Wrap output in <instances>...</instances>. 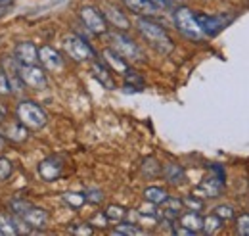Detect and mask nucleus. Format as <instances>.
I'll list each match as a JSON object with an SVG mask.
<instances>
[{
	"label": "nucleus",
	"mask_w": 249,
	"mask_h": 236,
	"mask_svg": "<svg viewBox=\"0 0 249 236\" xmlns=\"http://www.w3.org/2000/svg\"><path fill=\"white\" fill-rule=\"evenodd\" d=\"M111 39V50H115L123 59H128V61H138L142 59V52L140 48L134 44L132 39H128L123 33H111L109 35Z\"/></svg>",
	"instance_id": "nucleus-4"
},
{
	"label": "nucleus",
	"mask_w": 249,
	"mask_h": 236,
	"mask_svg": "<svg viewBox=\"0 0 249 236\" xmlns=\"http://www.w3.org/2000/svg\"><path fill=\"white\" fill-rule=\"evenodd\" d=\"M175 23H177L178 31L182 35H186L188 39H192V40H201L205 37V33L201 31L197 20H196V16L192 14V10L186 8V6H182V8H178L175 12Z\"/></svg>",
	"instance_id": "nucleus-2"
},
{
	"label": "nucleus",
	"mask_w": 249,
	"mask_h": 236,
	"mask_svg": "<svg viewBox=\"0 0 249 236\" xmlns=\"http://www.w3.org/2000/svg\"><path fill=\"white\" fill-rule=\"evenodd\" d=\"M19 73H21L23 85H27L31 89H46V85H48V79H46L44 71L36 63L19 65Z\"/></svg>",
	"instance_id": "nucleus-6"
},
{
	"label": "nucleus",
	"mask_w": 249,
	"mask_h": 236,
	"mask_svg": "<svg viewBox=\"0 0 249 236\" xmlns=\"http://www.w3.org/2000/svg\"><path fill=\"white\" fill-rule=\"evenodd\" d=\"M73 233H77V235H90L92 229L90 227H79V229H73Z\"/></svg>",
	"instance_id": "nucleus-36"
},
{
	"label": "nucleus",
	"mask_w": 249,
	"mask_h": 236,
	"mask_svg": "<svg viewBox=\"0 0 249 236\" xmlns=\"http://www.w3.org/2000/svg\"><path fill=\"white\" fill-rule=\"evenodd\" d=\"M4 142H6V140H4V137H2V135H0V150H2V148H4Z\"/></svg>",
	"instance_id": "nucleus-37"
},
{
	"label": "nucleus",
	"mask_w": 249,
	"mask_h": 236,
	"mask_svg": "<svg viewBox=\"0 0 249 236\" xmlns=\"http://www.w3.org/2000/svg\"><path fill=\"white\" fill-rule=\"evenodd\" d=\"M38 175L44 180H56L62 175V159L58 157H48L38 165Z\"/></svg>",
	"instance_id": "nucleus-12"
},
{
	"label": "nucleus",
	"mask_w": 249,
	"mask_h": 236,
	"mask_svg": "<svg viewBox=\"0 0 249 236\" xmlns=\"http://www.w3.org/2000/svg\"><path fill=\"white\" fill-rule=\"evenodd\" d=\"M144 231H140L138 227H134V225H126V223H123V225H119L115 231H113V235H142Z\"/></svg>",
	"instance_id": "nucleus-28"
},
{
	"label": "nucleus",
	"mask_w": 249,
	"mask_h": 236,
	"mask_svg": "<svg viewBox=\"0 0 249 236\" xmlns=\"http://www.w3.org/2000/svg\"><path fill=\"white\" fill-rule=\"evenodd\" d=\"M14 2H16V0H0V18L8 12V8H10Z\"/></svg>",
	"instance_id": "nucleus-35"
},
{
	"label": "nucleus",
	"mask_w": 249,
	"mask_h": 236,
	"mask_svg": "<svg viewBox=\"0 0 249 236\" xmlns=\"http://www.w3.org/2000/svg\"><path fill=\"white\" fill-rule=\"evenodd\" d=\"M180 225L190 229L192 233H197V231H203V219L197 215V211H190L180 215Z\"/></svg>",
	"instance_id": "nucleus-19"
},
{
	"label": "nucleus",
	"mask_w": 249,
	"mask_h": 236,
	"mask_svg": "<svg viewBox=\"0 0 249 236\" xmlns=\"http://www.w3.org/2000/svg\"><path fill=\"white\" fill-rule=\"evenodd\" d=\"M220 227H222V219L217 217V215H209L207 219H203V231H205L207 235L217 233Z\"/></svg>",
	"instance_id": "nucleus-25"
},
{
	"label": "nucleus",
	"mask_w": 249,
	"mask_h": 236,
	"mask_svg": "<svg viewBox=\"0 0 249 236\" xmlns=\"http://www.w3.org/2000/svg\"><path fill=\"white\" fill-rule=\"evenodd\" d=\"M63 200L71 207H75V209H79V207L87 202L85 194H79V192H67V194H63Z\"/></svg>",
	"instance_id": "nucleus-26"
},
{
	"label": "nucleus",
	"mask_w": 249,
	"mask_h": 236,
	"mask_svg": "<svg viewBox=\"0 0 249 236\" xmlns=\"http://www.w3.org/2000/svg\"><path fill=\"white\" fill-rule=\"evenodd\" d=\"M65 52L75 61H87L94 56V50L79 37H67L65 39Z\"/></svg>",
	"instance_id": "nucleus-7"
},
{
	"label": "nucleus",
	"mask_w": 249,
	"mask_h": 236,
	"mask_svg": "<svg viewBox=\"0 0 249 236\" xmlns=\"http://www.w3.org/2000/svg\"><path fill=\"white\" fill-rule=\"evenodd\" d=\"M12 161L8 157H0V180H6V178L12 175Z\"/></svg>",
	"instance_id": "nucleus-29"
},
{
	"label": "nucleus",
	"mask_w": 249,
	"mask_h": 236,
	"mask_svg": "<svg viewBox=\"0 0 249 236\" xmlns=\"http://www.w3.org/2000/svg\"><path fill=\"white\" fill-rule=\"evenodd\" d=\"M144 196H146V200L152 202V204H163V202L169 198L167 192H165L163 188H159V186H150V188H146Z\"/></svg>",
	"instance_id": "nucleus-23"
},
{
	"label": "nucleus",
	"mask_w": 249,
	"mask_h": 236,
	"mask_svg": "<svg viewBox=\"0 0 249 236\" xmlns=\"http://www.w3.org/2000/svg\"><path fill=\"white\" fill-rule=\"evenodd\" d=\"M27 137H29V133L23 123H10L4 129V138L14 140V142H23V140H27Z\"/></svg>",
	"instance_id": "nucleus-16"
},
{
	"label": "nucleus",
	"mask_w": 249,
	"mask_h": 236,
	"mask_svg": "<svg viewBox=\"0 0 249 236\" xmlns=\"http://www.w3.org/2000/svg\"><path fill=\"white\" fill-rule=\"evenodd\" d=\"M14 58L19 61V65H29V63H36L38 59V48L33 42H19L16 46Z\"/></svg>",
	"instance_id": "nucleus-11"
},
{
	"label": "nucleus",
	"mask_w": 249,
	"mask_h": 236,
	"mask_svg": "<svg viewBox=\"0 0 249 236\" xmlns=\"http://www.w3.org/2000/svg\"><path fill=\"white\" fill-rule=\"evenodd\" d=\"M92 73L94 77L100 81V85H104L106 89H115V83H113V79H111V73H109V69L106 67V65H102V63H94L92 65Z\"/></svg>",
	"instance_id": "nucleus-18"
},
{
	"label": "nucleus",
	"mask_w": 249,
	"mask_h": 236,
	"mask_svg": "<svg viewBox=\"0 0 249 236\" xmlns=\"http://www.w3.org/2000/svg\"><path fill=\"white\" fill-rule=\"evenodd\" d=\"M18 118L29 129H42L46 125L44 110L35 102H21L18 106Z\"/></svg>",
	"instance_id": "nucleus-3"
},
{
	"label": "nucleus",
	"mask_w": 249,
	"mask_h": 236,
	"mask_svg": "<svg viewBox=\"0 0 249 236\" xmlns=\"http://www.w3.org/2000/svg\"><path fill=\"white\" fill-rule=\"evenodd\" d=\"M104 215H106L109 221H123L124 215H126V209H123V207H119V206H109L106 209Z\"/></svg>",
	"instance_id": "nucleus-27"
},
{
	"label": "nucleus",
	"mask_w": 249,
	"mask_h": 236,
	"mask_svg": "<svg viewBox=\"0 0 249 236\" xmlns=\"http://www.w3.org/2000/svg\"><path fill=\"white\" fill-rule=\"evenodd\" d=\"M104 58H106V61H107L115 71H119V73H123V75L130 71V69H128V65H126V61H124V59L121 58L115 50H109V48H107V50H104Z\"/></svg>",
	"instance_id": "nucleus-20"
},
{
	"label": "nucleus",
	"mask_w": 249,
	"mask_h": 236,
	"mask_svg": "<svg viewBox=\"0 0 249 236\" xmlns=\"http://www.w3.org/2000/svg\"><path fill=\"white\" fill-rule=\"evenodd\" d=\"M19 219H21L27 227H31V229H42V227L46 225V221H48V213H46L42 207H36L31 204L23 215H19Z\"/></svg>",
	"instance_id": "nucleus-8"
},
{
	"label": "nucleus",
	"mask_w": 249,
	"mask_h": 236,
	"mask_svg": "<svg viewBox=\"0 0 249 236\" xmlns=\"http://www.w3.org/2000/svg\"><path fill=\"white\" fill-rule=\"evenodd\" d=\"M238 233L244 236H249V213L242 215V217L238 219Z\"/></svg>",
	"instance_id": "nucleus-31"
},
{
	"label": "nucleus",
	"mask_w": 249,
	"mask_h": 236,
	"mask_svg": "<svg viewBox=\"0 0 249 236\" xmlns=\"http://www.w3.org/2000/svg\"><path fill=\"white\" fill-rule=\"evenodd\" d=\"M167 2H169V4H171V2H173V0H167Z\"/></svg>",
	"instance_id": "nucleus-39"
},
{
	"label": "nucleus",
	"mask_w": 249,
	"mask_h": 236,
	"mask_svg": "<svg viewBox=\"0 0 249 236\" xmlns=\"http://www.w3.org/2000/svg\"><path fill=\"white\" fill-rule=\"evenodd\" d=\"M38 59L42 61V65H44L48 71H62L63 69L62 56H60L52 46H42V48H38Z\"/></svg>",
	"instance_id": "nucleus-9"
},
{
	"label": "nucleus",
	"mask_w": 249,
	"mask_h": 236,
	"mask_svg": "<svg viewBox=\"0 0 249 236\" xmlns=\"http://www.w3.org/2000/svg\"><path fill=\"white\" fill-rule=\"evenodd\" d=\"M215 215L224 221V219H232V217H234V211H232L230 206H218L217 209H215Z\"/></svg>",
	"instance_id": "nucleus-32"
},
{
	"label": "nucleus",
	"mask_w": 249,
	"mask_h": 236,
	"mask_svg": "<svg viewBox=\"0 0 249 236\" xmlns=\"http://www.w3.org/2000/svg\"><path fill=\"white\" fill-rule=\"evenodd\" d=\"M0 121H2V112H0Z\"/></svg>",
	"instance_id": "nucleus-38"
},
{
	"label": "nucleus",
	"mask_w": 249,
	"mask_h": 236,
	"mask_svg": "<svg viewBox=\"0 0 249 236\" xmlns=\"http://www.w3.org/2000/svg\"><path fill=\"white\" fill-rule=\"evenodd\" d=\"M2 65H4V73H6L8 81H10V85L16 87V89H21L23 87V79H21V73H19V61L16 58H4Z\"/></svg>",
	"instance_id": "nucleus-13"
},
{
	"label": "nucleus",
	"mask_w": 249,
	"mask_h": 236,
	"mask_svg": "<svg viewBox=\"0 0 249 236\" xmlns=\"http://www.w3.org/2000/svg\"><path fill=\"white\" fill-rule=\"evenodd\" d=\"M104 16H106V21H109V23L115 25L117 29L126 31L130 27L126 16H124L119 8H115V6H111V4H106V6H104Z\"/></svg>",
	"instance_id": "nucleus-14"
},
{
	"label": "nucleus",
	"mask_w": 249,
	"mask_h": 236,
	"mask_svg": "<svg viewBox=\"0 0 249 236\" xmlns=\"http://www.w3.org/2000/svg\"><path fill=\"white\" fill-rule=\"evenodd\" d=\"M10 92H12V85L6 77V73L0 69V94H10Z\"/></svg>",
	"instance_id": "nucleus-33"
},
{
	"label": "nucleus",
	"mask_w": 249,
	"mask_h": 236,
	"mask_svg": "<svg viewBox=\"0 0 249 236\" xmlns=\"http://www.w3.org/2000/svg\"><path fill=\"white\" fill-rule=\"evenodd\" d=\"M81 20H83L85 27L89 31H92L94 35H104L107 31V23H106L104 14H100L92 6L81 8Z\"/></svg>",
	"instance_id": "nucleus-5"
},
{
	"label": "nucleus",
	"mask_w": 249,
	"mask_h": 236,
	"mask_svg": "<svg viewBox=\"0 0 249 236\" xmlns=\"http://www.w3.org/2000/svg\"><path fill=\"white\" fill-rule=\"evenodd\" d=\"M0 235H4V236L19 235L18 225H16V223H14V219H12V217H8L6 213H0Z\"/></svg>",
	"instance_id": "nucleus-21"
},
{
	"label": "nucleus",
	"mask_w": 249,
	"mask_h": 236,
	"mask_svg": "<svg viewBox=\"0 0 249 236\" xmlns=\"http://www.w3.org/2000/svg\"><path fill=\"white\" fill-rule=\"evenodd\" d=\"M222 178L218 177H211L207 178L197 190H196V194H199V196H209V198H215V196H218L220 194V188H222Z\"/></svg>",
	"instance_id": "nucleus-17"
},
{
	"label": "nucleus",
	"mask_w": 249,
	"mask_h": 236,
	"mask_svg": "<svg viewBox=\"0 0 249 236\" xmlns=\"http://www.w3.org/2000/svg\"><path fill=\"white\" fill-rule=\"evenodd\" d=\"M136 27L144 35V39H146L156 50H159L161 54H169V52L173 50V40H171V37L167 35V31L163 29L159 23H156V21H152V20H148V18L142 16V18H138Z\"/></svg>",
	"instance_id": "nucleus-1"
},
{
	"label": "nucleus",
	"mask_w": 249,
	"mask_h": 236,
	"mask_svg": "<svg viewBox=\"0 0 249 236\" xmlns=\"http://www.w3.org/2000/svg\"><path fill=\"white\" fill-rule=\"evenodd\" d=\"M165 177H167V180H169L171 184H178V182H182V178H184V171H182L178 165L169 163V165L165 167Z\"/></svg>",
	"instance_id": "nucleus-24"
},
{
	"label": "nucleus",
	"mask_w": 249,
	"mask_h": 236,
	"mask_svg": "<svg viewBox=\"0 0 249 236\" xmlns=\"http://www.w3.org/2000/svg\"><path fill=\"white\" fill-rule=\"evenodd\" d=\"M85 198H87V202H92V204H100V202L104 200V194H102L100 190H89V192L85 194Z\"/></svg>",
	"instance_id": "nucleus-34"
},
{
	"label": "nucleus",
	"mask_w": 249,
	"mask_h": 236,
	"mask_svg": "<svg viewBox=\"0 0 249 236\" xmlns=\"http://www.w3.org/2000/svg\"><path fill=\"white\" fill-rule=\"evenodd\" d=\"M201 31L207 35V37H215L218 31L224 27V20L217 18V16H207V14H194Z\"/></svg>",
	"instance_id": "nucleus-10"
},
{
	"label": "nucleus",
	"mask_w": 249,
	"mask_h": 236,
	"mask_svg": "<svg viewBox=\"0 0 249 236\" xmlns=\"http://www.w3.org/2000/svg\"><path fill=\"white\" fill-rule=\"evenodd\" d=\"M182 204L190 207L192 211H199V209L203 207L201 200H197V194H196V196H188V198H184V200H182Z\"/></svg>",
	"instance_id": "nucleus-30"
},
{
	"label": "nucleus",
	"mask_w": 249,
	"mask_h": 236,
	"mask_svg": "<svg viewBox=\"0 0 249 236\" xmlns=\"http://www.w3.org/2000/svg\"><path fill=\"white\" fill-rule=\"evenodd\" d=\"M123 2L134 14H140V16H154L159 10L152 0H123Z\"/></svg>",
	"instance_id": "nucleus-15"
},
{
	"label": "nucleus",
	"mask_w": 249,
	"mask_h": 236,
	"mask_svg": "<svg viewBox=\"0 0 249 236\" xmlns=\"http://www.w3.org/2000/svg\"><path fill=\"white\" fill-rule=\"evenodd\" d=\"M163 204H167V207L163 209V215L169 219V221H173V219H177L178 215H180V209H182V200H175V198H167Z\"/></svg>",
	"instance_id": "nucleus-22"
}]
</instances>
